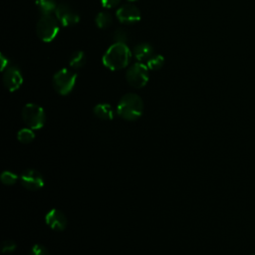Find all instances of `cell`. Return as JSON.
I'll use <instances>...</instances> for the list:
<instances>
[{"label": "cell", "instance_id": "7402d4cb", "mask_svg": "<svg viewBox=\"0 0 255 255\" xmlns=\"http://www.w3.org/2000/svg\"><path fill=\"white\" fill-rule=\"evenodd\" d=\"M3 253H12L16 249V244L11 240H5L1 246Z\"/></svg>", "mask_w": 255, "mask_h": 255}, {"label": "cell", "instance_id": "9c48e42d", "mask_svg": "<svg viewBox=\"0 0 255 255\" xmlns=\"http://www.w3.org/2000/svg\"><path fill=\"white\" fill-rule=\"evenodd\" d=\"M116 16L124 24H134L140 20V11L135 5L127 3L118 8Z\"/></svg>", "mask_w": 255, "mask_h": 255}, {"label": "cell", "instance_id": "277c9868", "mask_svg": "<svg viewBox=\"0 0 255 255\" xmlns=\"http://www.w3.org/2000/svg\"><path fill=\"white\" fill-rule=\"evenodd\" d=\"M76 81L77 74L68 68H63L53 76V87L57 93L66 96L73 91Z\"/></svg>", "mask_w": 255, "mask_h": 255}, {"label": "cell", "instance_id": "7a4b0ae2", "mask_svg": "<svg viewBox=\"0 0 255 255\" xmlns=\"http://www.w3.org/2000/svg\"><path fill=\"white\" fill-rule=\"evenodd\" d=\"M143 112V102L134 93L124 95L117 106L118 115L126 121H135L139 119Z\"/></svg>", "mask_w": 255, "mask_h": 255}, {"label": "cell", "instance_id": "e0dca14e", "mask_svg": "<svg viewBox=\"0 0 255 255\" xmlns=\"http://www.w3.org/2000/svg\"><path fill=\"white\" fill-rule=\"evenodd\" d=\"M17 138L21 143L24 144H28L30 142H32L35 138V133L33 131L32 128H24L19 129L18 133H17Z\"/></svg>", "mask_w": 255, "mask_h": 255}, {"label": "cell", "instance_id": "5b68a950", "mask_svg": "<svg viewBox=\"0 0 255 255\" xmlns=\"http://www.w3.org/2000/svg\"><path fill=\"white\" fill-rule=\"evenodd\" d=\"M60 22L52 15H42L36 25L38 37L44 42H51L58 35Z\"/></svg>", "mask_w": 255, "mask_h": 255}, {"label": "cell", "instance_id": "9a60e30c", "mask_svg": "<svg viewBox=\"0 0 255 255\" xmlns=\"http://www.w3.org/2000/svg\"><path fill=\"white\" fill-rule=\"evenodd\" d=\"M95 22L100 29H106L113 23V17L108 11H101L97 14Z\"/></svg>", "mask_w": 255, "mask_h": 255}, {"label": "cell", "instance_id": "ffe728a7", "mask_svg": "<svg viewBox=\"0 0 255 255\" xmlns=\"http://www.w3.org/2000/svg\"><path fill=\"white\" fill-rule=\"evenodd\" d=\"M0 178H1V181H2L3 184H5V185H13L17 181L18 176L15 173H13L12 171L5 170V171H3L1 173Z\"/></svg>", "mask_w": 255, "mask_h": 255}, {"label": "cell", "instance_id": "7c38bea8", "mask_svg": "<svg viewBox=\"0 0 255 255\" xmlns=\"http://www.w3.org/2000/svg\"><path fill=\"white\" fill-rule=\"evenodd\" d=\"M131 53L138 62L142 63L143 61H147L154 54V50L150 44L141 42L133 47Z\"/></svg>", "mask_w": 255, "mask_h": 255}, {"label": "cell", "instance_id": "3957f363", "mask_svg": "<svg viewBox=\"0 0 255 255\" xmlns=\"http://www.w3.org/2000/svg\"><path fill=\"white\" fill-rule=\"evenodd\" d=\"M22 119L28 128L40 129L45 125L46 114L41 106L29 103L22 109Z\"/></svg>", "mask_w": 255, "mask_h": 255}, {"label": "cell", "instance_id": "30bf717a", "mask_svg": "<svg viewBox=\"0 0 255 255\" xmlns=\"http://www.w3.org/2000/svg\"><path fill=\"white\" fill-rule=\"evenodd\" d=\"M21 184L28 190H38L44 185V178L42 174L36 169H26L20 176Z\"/></svg>", "mask_w": 255, "mask_h": 255}, {"label": "cell", "instance_id": "44dd1931", "mask_svg": "<svg viewBox=\"0 0 255 255\" xmlns=\"http://www.w3.org/2000/svg\"><path fill=\"white\" fill-rule=\"evenodd\" d=\"M29 255H50V254H49L48 249L45 246H43L41 244H35L32 247Z\"/></svg>", "mask_w": 255, "mask_h": 255}, {"label": "cell", "instance_id": "2e32d148", "mask_svg": "<svg viewBox=\"0 0 255 255\" xmlns=\"http://www.w3.org/2000/svg\"><path fill=\"white\" fill-rule=\"evenodd\" d=\"M86 55L83 51H75L69 59V64L73 69H80L86 64Z\"/></svg>", "mask_w": 255, "mask_h": 255}, {"label": "cell", "instance_id": "52a82bcc", "mask_svg": "<svg viewBox=\"0 0 255 255\" xmlns=\"http://www.w3.org/2000/svg\"><path fill=\"white\" fill-rule=\"evenodd\" d=\"M2 72L5 88L10 92L17 91L23 83V76L19 67L14 64H9Z\"/></svg>", "mask_w": 255, "mask_h": 255}, {"label": "cell", "instance_id": "d6986e66", "mask_svg": "<svg viewBox=\"0 0 255 255\" xmlns=\"http://www.w3.org/2000/svg\"><path fill=\"white\" fill-rule=\"evenodd\" d=\"M112 37H113L115 43H124V44H126L128 42V34L127 33V31L124 28H118L114 31Z\"/></svg>", "mask_w": 255, "mask_h": 255}, {"label": "cell", "instance_id": "8992f818", "mask_svg": "<svg viewBox=\"0 0 255 255\" xmlns=\"http://www.w3.org/2000/svg\"><path fill=\"white\" fill-rule=\"evenodd\" d=\"M148 68L146 65H144L141 62H136L132 64L131 66L128 67L127 73H126V78L128 83L133 87L140 89L146 85L148 82Z\"/></svg>", "mask_w": 255, "mask_h": 255}, {"label": "cell", "instance_id": "8fae6325", "mask_svg": "<svg viewBox=\"0 0 255 255\" xmlns=\"http://www.w3.org/2000/svg\"><path fill=\"white\" fill-rule=\"evenodd\" d=\"M46 224L55 231H63L66 229L68 221L65 214L59 209H51L45 216Z\"/></svg>", "mask_w": 255, "mask_h": 255}, {"label": "cell", "instance_id": "ba28073f", "mask_svg": "<svg viewBox=\"0 0 255 255\" xmlns=\"http://www.w3.org/2000/svg\"><path fill=\"white\" fill-rule=\"evenodd\" d=\"M56 18L65 27L72 26L77 24L80 21V16L79 14L67 3H59L56 11H55Z\"/></svg>", "mask_w": 255, "mask_h": 255}, {"label": "cell", "instance_id": "5bb4252c", "mask_svg": "<svg viewBox=\"0 0 255 255\" xmlns=\"http://www.w3.org/2000/svg\"><path fill=\"white\" fill-rule=\"evenodd\" d=\"M35 3L42 15H51L58 6L56 0H35Z\"/></svg>", "mask_w": 255, "mask_h": 255}, {"label": "cell", "instance_id": "cb8c5ba5", "mask_svg": "<svg viewBox=\"0 0 255 255\" xmlns=\"http://www.w3.org/2000/svg\"><path fill=\"white\" fill-rule=\"evenodd\" d=\"M128 1H129V2H134V1H137V0H128Z\"/></svg>", "mask_w": 255, "mask_h": 255}, {"label": "cell", "instance_id": "6da1fadb", "mask_svg": "<svg viewBox=\"0 0 255 255\" xmlns=\"http://www.w3.org/2000/svg\"><path fill=\"white\" fill-rule=\"evenodd\" d=\"M132 53L124 43L112 44L104 53L102 62L106 68L117 71L127 67L130 61Z\"/></svg>", "mask_w": 255, "mask_h": 255}, {"label": "cell", "instance_id": "603a6c76", "mask_svg": "<svg viewBox=\"0 0 255 255\" xmlns=\"http://www.w3.org/2000/svg\"><path fill=\"white\" fill-rule=\"evenodd\" d=\"M100 1L105 8H114L120 3L121 0H100Z\"/></svg>", "mask_w": 255, "mask_h": 255}, {"label": "cell", "instance_id": "4fadbf2b", "mask_svg": "<svg viewBox=\"0 0 255 255\" xmlns=\"http://www.w3.org/2000/svg\"><path fill=\"white\" fill-rule=\"evenodd\" d=\"M95 116L101 120H105V121H110L113 120L114 118V111L111 105L106 104V103H101L98 104L94 107L93 110Z\"/></svg>", "mask_w": 255, "mask_h": 255}, {"label": "cell", "instance_id": "ac0fdd59", "mask_svg": "<svg viewBox=\"0 0 255 255\" xmlns=\"http://www.w3.org/2000/svg\"><path fill=\"white\" fill-rule=\"evenodd\" d=\"M164 64V58L160 54H153L147 61H146V66L149 70H158L160 69Z\"/></svg>", "mask_w": 255, "mask_h": 255}]
</instances>
